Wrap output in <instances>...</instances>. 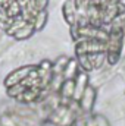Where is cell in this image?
Listing matches in <instances>:
<instances>
[{
  "label": "cell",
  "instance_id": "6da1fadb",
  "mask_svg": "<svg viewBox=\"0 0 125 126\" xmlns=\"http://www.w3.org/2000/svg\"><path fill=\"white\" fill-rule=\"evenodd\" d=\"M47 3H49V0H31L32 7H34L37 12L44 10V9H46V6H47Z\"/></svg>",
  "mask_w": 125,
  "mask_h": 126
}]
</instances>
